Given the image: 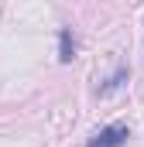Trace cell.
<instances>
[{"mask_svg": "<svg viewBox=\"0 0 144 147\" xmlns=\"http://www.w3.org/2000/svg\"><path fill=\"white\" fill-rule=\"evenodd\" d=\"M127 140H130V127L127 123H110L103 130H96L86 147H124Z\"/></svg>", "mask_w": 144, "mask_h": 147, "instance_id": "obj_1", "label": "cell"}, {"mask_svg": "<svg viewBox=\"0 0 144 147\" xmlns=\"http://www.w3.org/2000/svg\"><path fill=\"white\" fill-rule=\"evenodd\" d=\"M72 58H75V34L72 28H58V62L69 65Z\"/></svg>", "mask_w": 144, "mask_h": 147, "instance_id": "obj_2", "label": "cell"}, {"mask_svg": "<svg viewBox=\"0 0 144 147\" xmlns=\"http://www.w3.org/2000/svg\"><path fill=\"white\" fill-rule=\"evenodd\" d=\"M127 79H130V65H120V69H117V72H113L107 82H103V86L96 89V96H110V92H117V89H120V86H124Z\"/></svg>", "mask_w": 144, "mask_h": 147, "instance_id": "obj_3", "label": "cell"}]
</instances>
